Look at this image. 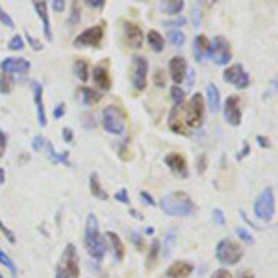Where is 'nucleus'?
Instances as JSON below:
<instances>
[{"label": "nucleus", "mask_w": 278, "mask_h": 278, "mask_svg": "<svg viewBox=\"0 0 278 278\" xmlns=\"http://www.w3.org/2000/svg\"><path fill=\"white\" fill-rule=\"evenodd\" d=\"M83 245H85V249H88L89 256L93 260H100L104 258V254H106V238L100 234V228H98V221L97 217L93 213L88 215V219H85V232H83Z\"/></svg>", "instance_id": "obj_2"}, {"label": "nucleus", "mask_w": 278, "mask_h": 278, "mask_svg": "<svg viewBox=\"0 0 278 278\" xmlns=\"http://www.w3.org/2000/svg\"><path fill=\"white\" fill-rule=\"evenodd\" d=\"M78 276H80L78 252H76V247L73 243H69L58 262L56 278H78Z\"/></svg>", "instance_id": "obj_4"}, {"label": "nucleus", "mask_w": 278, "mask_h": 278, "mask_svg": "<svg viewBox=\"0 0 278 278\" xmlns=\"http://www.w3.org/2000/svg\"><path fill=\"white\" fill-rule=\"evenodd\" d=\"M25 37H26V41H28L30 47H32V49H34V50H37V52H39V50H43V43H41V41L35 39V37H34V35H32V34H28V32H26Z\"/></svg>", "instance_id": "obj_40"}, {"label": "nucleus", "mask_w": 278, "mask_h": 278, "mask_svg": "<svg viewBox=\"0 0 278 278\" xmlns=\"http://www.w3.org/2000/svg\"><path fill=\"white\" fill-rule=\"evenodd\" d=\"M193 264L191 262H185V260H178L171 267L167 269V276L169 278H187L193 273Z\"/></svg>", "instance_id": "obj_20"}, {"label": "nucleus", "mask_w": 278, "mask_h": 278, "mask_svg": "<svg viewBox=\"0 0 278 278\" xmlns=\"http://www.w3.org/2000/svg\"><path fill=\"white\" fill-rule=\"evenodd\" d=\"M34 10L37 11L41 23H43L45 37H47L49 41H52L54 35H52V26H50V19H49V4L43 2V0H37V2H34Z\"/></svg>", "instance_id": "obj_17"}, {"label": "nucleus", "mask_w": 278, "mask_h": 278, "mask_svg": "<svg viewBox=\"0 0 278 278\" xmlns=\"http://www.w3.org/2000/svg\"><path fill=\"white\" fill-rule=\"evenodd\" d=\"M139 197L143 199V202H145V204H148V206H154V204H156V200L152 199V197L148 195L146 191H141V193H139Z\"/></svg>", "instance_id": "obj_54"}, {"label": "nucleus", "mask_w": 278, "mask_h": 278, "mask_svg": "<svg viewBox=\"0 0 278 278\" xmlns=\"http://www.w3.org/2000/svg\"><path fill=\"white\" fill-rule=\"evenodd\" d=\"M236 236H238V238L241 239V241H243L245 245H254L252 234H250V232H249L247 228H241V226H239V228H236Z\"/></svg>", "instance_id": "obj_36"}, {"label": "nucleus", "mask_w": 278, "mask_h": 278, "mask_svg": "<svg viewBox=\"0 0 278 278\" xmlns=\"http://www.w3.org/2000/svg\"><path fill=\"white\" fill-rule=\"evenodd\" d=\"M132 85L136 91H143L148 82V61L145 56H134L132 58Z\"/></svg>", "instance_id": "obj_9"}, {"label": "nucleus", "mask_w": 278, "mask_h": 278, "mask_svg": "<svg viewBox=\"0 0 278 278\" xmlns=\"http://www.w3.org/2000/svg\"><path fill=\"white\" fill-rule=\"evenodd\" d=\"M165 165L169 167L175 175L182 176V178H187V175H189V171H187V161H185V158L182 156V154H178V152L167 154Z\"/></svg>", "instance_id": "obj_16"}, {"label": "nucleus", "mask_w": 278, "mask_h": 278, "mask_svg": "<svg viewBox=\"0 0 278 278\" xmlns=\"http://www.w3.org/2000/svg\"><path fill=\"white\" fill-rule=\"evenodd\" d=\"M225 119L232 126H239L241 124V108H239V97L232 95L226 98L225 102Z\"/></svg>", "instance_id": "obj_14"}, {"label": "nucleus", "mask_w": 278, "mask_h": 278, "mask_svg": "<svg viewBox=\"0 0 278 278\" xmlns=\"http://www.w3.org/2000/svg\"><path fill=\"white\" fill-rule=\"evenodd\" d=\"M249 154H250V143H249V141H243V151H239V152H238V156H236V160L241 161V160H245V158L249 156Z\"/></svg>", "instance_id": "obj_43"}, {"label": "nucleus", "mask_w": 278, "mask_h": 278, "mask_svg": "<svg viewBox=\"0 0 278 278\" xmlns=\"http://www.w3.org/2000/svg\"><path fill=\"white\" fill-rule=\"evenodd\" d=\"M208 58L213 59V63H217V65H228L230 59H232V49H230L228 39L223 37V35L213 37V41H210Z\"/></svg>", "instance_id": "obj_8"}, {"label": "nucleus", "mask_w": 278, "mask_h": 278, "mask_svg": "<svg viewBox=\"0 0 278 278\" xmlns=\"http://www.w3.org/2000/svg\"><path fill=\"white\" fill-rule=\"evenodd\" d=\"M0 232H2V234L6 236V239H8V241H10L11 245H13L15 241H17V238H15V234H13V232H11L10 228H8V226L4 225V221H2V219H0Z\"/></svg>", "instance_id": "obj_38"}, {"label": "nucleus", "mask_w": 278, "mask_h": 278, "mask_svg": "<svg viewBox=\"0 0 278 278\" xmlns=\"http://www.w3.org/2000/svg\"><path fill=\"white\" fill-rule=\"evenodd\" d=\"M204 104L208 106V110H210L211 113H217L221 110V93L219 89H217V85H215L213 82H210L208 85H206V100Z\"/></svg>", "instance_id": "obj_19"}, {"label": "nucleus", "mask_w": 278, "mask_h": 278, "mask_svg": "<svg viewBox=\"0 0 278 278\" xmlns=\"http://www.w3.org/2000/svg\"><path fill=\"white\" fill-rule=\"evenodd\" d=\"M61 136H63V141L65 143H73V130H71V128H63V130H61Z\"/></svg>", "instance_id": "obj_53"}, {"label": "nucleus", "mask_w": 278, "mask_h": 278, "mask_svg": "<svg viewBox=\"0 0 278 278\" xmlns=\"http://www.w3.org/2000/svg\"><path fill=\"white\" fill-rule=\"evenodd\" d=\"M206 163H208V158L202 154V156L199 158V175H202V173L206 171Z\"/></svg>", "instance_id": "obj_56"}, {"label": "nucleus", "mask_w": 278, "mask_h": 278, "mask_svg": "<svg viewBox=\"0 0 278 278\" xmlns=\"http://www.w3.org/2000/svg\"><path fill=\"white\" fill-rule=\"evenodd\" d=\"M80 20V8L78 4H73V11H71V19H69V25H76Z\"/></svg>", "instance_id": "obj_45"}, {"label": "nucleus", "mask_w": 278, "mask_h": 278, "mask_svg": "<svg viewBox=\"0 0 278 278\" xmlns=\"http://www.w3.org/2000/svg\"><path fill=\"white\" fill-rule=\"evenodd\" d=\"M80 100H82L83 106H91V104H97L100 98H102V93L100 91H93L89 88H80L78 89Z\"/></svg>", "instance_id": "obj_27"}, {"label": "nucleus", "mask_w": 278, "mask_h": 278, "mask_svg": "<svg viewBox=\"0 0 278 278\" xmlns=\"http://www.w3.org/2000/svg\"><path fill=\"white\" fill-rule=\"evenodd\" d=\"M210 278H234V276H232V273H230L228 269H217L215 273H211Z\"/></svg>", "instance_id": "obj_46"}, {"label": "nucleus", "mask_w": 278, "mask_h": 278, "mask_svg": "<svg viewBox=\"0 0 278 278\" xmlns=\"http://www.w3.org/2000/svg\"><path fill=\"white\" fill-rule=\"evenodd\" d=\"M167 41H169L175 49H180V47H184V43H185V34L182 30L173 28L167 32Z\"/></svg>", "instance_id": "obj_30"}, {"label": "nucleus", "mask_w": 278, "mask_h": 278, "mask_svg": "<svg viewBox=\"0 0 278 278\" xmlns=\"http://www.w3.org/2000/svg\"><path fill=\"white\" fill-rule=\"evenodd\" d=\"M223 80L230 85H234L236 89H245L250 85V76L249 73L245 71L243 65H230V67L225 69V73H223Z\"/></svg>", "instance_id": "obj_11"}, {"label": "nucleus", "mask_w": 278, "mask_h": 278, "mask_svg": "<svg viewBox=\"0 0 278 278\" xmlns=\"http://www.w3.org/2000/svg\"><path fill=\"white\" fill-rule=\"evenodd\" d=\"M130 236H132V241H134V243H136V245H137V247H139V249H141V247H143V241H141V236H139V234H137V236H136V232H132V234H130Z\"/></svg>", "instance_id": "obj_58"}, {"label": "nucleus", "mask_w": 278, "mask_h": 278, "mask_svg": "<svg viewBox=\"0 0 278 278\" xmlns=\"http://www.w3.org/2000/svg\"><path fill=\"white\" fill-rule=\"evenodd\" d=\"M160 10L163 11V13L178 15V13H182V10H184V2H182V0H171V2H161V4H160Z\"/></svg>", "instance_id": "obj_31"}, {"label": "nucleus", "mask_w": 278, "mask_h": 278, "mask_svg": "<svg viewBox=\"0 0 278 278\" xmlns=\"http://www.w3.org/2000/svg\"><path fill=\"white\" fill-rule=\"evenodd\" d=\"M65 112H67L65 104H58V106L54 108V119H61L65 115Z\"/></svg>", "instance_id": "obj_50"}, {"label": "nucleus", "mask_w": 278, "mask_h": 278, "mask_svg": "<svg viewBox=\"0 0 278 278\" xmlns=\"http://www.w3.org/2000/svg\"><path fill=\"white\" fill-rule=\"evenodd\" d=\"M0 71L6 74H26L30 71V61L26 58H4L0 61Z\"/></svg>", "instance_id": "obj_12"}, {"label": "nucleus", "mask_w": 278, "mask_h": 278, "mask_svg": "<svg viewBox=\"0 0 278 278\" xmlns=\"http://www.w3.org/2000/svg\"><path fill=\"white\" fill-rule=\"evenodd\" d=\"M191 15H193V19H191V23H193L195 26H200V8L193 6V8H191Z\"/></svg>", "instance_id": "obj_49"}, {"label": "nucleus", "mask_w": 278, "mask_h": 278, "mask_svg": "<svg viewBox=\"0 0 278 278\" xmlns=\"http://www.w3.org/2000/svg\"><path fill=\"white\" fill-rule=\"evenodd\" d=\"M211 217H213V221L217 223V226H225L226 225L225 215H223V211H221L219 208H215V210L211 211Z\"/></svg>", "instance_id": "obj_41"}, {"label": "nucleus", "mask_w": 278, "mask_h": 278, "mask_svg": "<svg viewBox=\"0 0 278 278\" xmlns=\"http://www.w3.org/2000/svg\"><path fill=\"white\" fill-rule=\"evenodd\" d=\"M204 97L200 93L191 95L189 102L185 106V115H184V124L185 128H200L204 122Z\"/></svg>", "instance_id": "obj_6"}, {"label": "nucleus", "mask_w": 278, "mask_h": 278, "mask_svg": "<svg viewBox=\"0 0 278 278\" xmlns=\"http://www.w3.org/2000/svg\"><path fill=\"white\" fill-rule=\"evenodd\" d=\"M115 200H119V202H122V204H130V197H128V191L122 187V189H119L117 193H115Z\"/></svg>", "instance_id": "obj_42"}, {"label": "nucleus", "mask_w": 278, "mask_h": 278, "mask_svg": "<svg viewBox=\"0 0 278 278\" xmlns=\"http://www.w3.org/2000/svg\"><path fill=\"white\" fill-rule=\"evenodd\" d=\"M89 189H91V195L98 200H108V193L102 189V185H100V178H98L97 173H91L89 176Z\"/></svg>", "instance_id": "obj_26"}, {"label": "nucleus", "mask_w": 278, "mask_h": 278, "mask_svg": "<svg viewBox=\"0 0 278 278\" xmlns=\"http://www.w3.org/2000/svg\"><path fill=\"white\" fill-rule=\"evenodd\" d=\"M184 25H185L184 17H178L175 20H163V26H184Z\"/></svg>", "instance_id": "obj_51"}, {"label": "nucleus", "mask_w": 278, "mask_h": 278, "mask_svg": "<svg viewBox=\"0 0 278 278\" xmlns=\"http://www.w3.org/2000/svg\"><path fill=\"white\" fill-rule=\"evenodd\" d=\"M160 208L163 213L171 217H191L197 211L195 202L185 191H173L169 195L161 197Z\"/></svg>", "instance_id": "obj_1"}, {"label": "nucleus", "mask_w": 278, "mask_h": 278, "mask_svg": "<svg viewBox=\"0 0 278 278\" xmlns=\"http://www.w3.org/2000/svg\"><path fill=\"white\" fill-rule=\"evenodd\" d=\"M6 146H8V134L4 130H0V158L6 154Z\"/></svg>", "instance_id": "obj_44"}, {"label": "nucleus", "mask_w": 278, "mask_h": 278, "mask_svg": "<svg viewBox=\"0 0 278 278\" xmlns=\"http://www.w3.org/2000/svg\"><path fill=\"white\" fill-rule=\"evenodd\" d=\"M146 41H148V45H151V49L154 50V52H161L163 47H165V37H163L158 30H151V32L146 34Z\"/></svg>", "instance_id": "obj_28"}, {"label": "nucleus", "mask_w": 278, "mask_h": 278, "mask_svg": "<svg viewBox=\"0 0 278 278\" xmlns=\"http://www.w3.org/2000/svg\"><path fill=\"white\" fill-rule=\"evenodd\" d=\"M208 52H210V39L204 34L197 35L193 39V56L197 58V61L202 63L204 58H208Z\"/></svg>", "instance_id": "obj_22"}, {"label": "nucleus", "mask_w": 278, "mask_h": 278, "mask_svg": "<svg viewBox=\"0 0 278 278\" xmlns=\"http://www.w3.org/2000/svg\"><path fill=\"white\" fill-rule=\"evenodd\" d=\"M163 239H165V250H163V254H165V256H169V250H171V245L175 243V232H171V234H167Z\"/></svg>", "instance_id": "obj_48"}, {"label": "nucleus", "mask_w": 278, "mask_h": 278, "mask_svg": "<svg viewBox=\"0 0 278 278\" xmlns=\"http://www.w3.org/2000/svg\"><path fill=\"white\" fill-rule=\"evenodd\" d=\"M254 215L262 219L264 223H271L274 217V189L267 185L258 199L254 200Z\"/></svg>", "instance_id": "obj_7"}, {"label": "nucleus", "mask_w": 278, "mask_h": 278, "mask_svg": "<svg viewBox=\"0 0 278 278\" xmlns=\"http://www.w3.org/2000/svg\"><path fill=\"white\" fill-rule=\"evenodd\" d=\"M45 146H47V152H49V158H50V163L54 165H58V163H63V165H71V161H69V152H56L54 151V145L50 141H45Z\"/></svg>", "instance_id": "obj_24"}, {"label": "nucleus", "mask_w": 278, "mask_h": 278, "mask_svg": "<svg viewBox=\"0 0 278 278\" xmlns=\"http://www.w3.org/2000/svg\"><path fill=\"white\" fill-rule=\"evenodd\" d=\"M8 49H11V50H23L25 49V39H23V35L15 34L10 39V43H8Z\"/></svg>", "instance_id": "obj_37"}, {"label": "nucleus", "mask_w": 278, "mask_h": 278, "mask_svg": "<svg viewBox=\"0 0 278 278\" xmlns=\"http://www.w3.org/2000/svg\"><path fill=\"white\" fill-rule=\"evenodd\" d=\"M13 76L11 74H6L2 73L0 74V91H2V95H10L11 91H13Z\"/></svg>", "instance_id": "obj_32"}, {"label": "nucleus", "mask_w": 278, "mask_h": 278, "mask_svg": "<svg viewBox=\"0 0 278 278\" xmlns=\"http://www.w3.org/2000/svg\"><path fill=\"white\" fill-rule=\"evenodd\" d=\"M215 258L223 265H236L243 258V249L234 239H221L215 247Z\"/></svg>", "instance_id": "obj_5"}, {"label": "nucleus", "mask_w": 278, "mask_h": 278, "mask_svg": "<svg viewBox=\"0 0 278 278\" xmlns=\"http://www.w3.org/2000/svg\"><path fill=\"white\" fill-rule=\"evenodd\" d=\"M88 6L89 8H104V0H88Z\"/></svg>", "instance_id": "obj_57"}, {"label": "nucleus", "mask_w": 278, "mask_h": 278, "mask_svg": "<svg viewBox=\"0 0 278 278\" xmlns=\"http://www.w3.org/2000/svg\"><path fill=\"white\" fill-rule=\"evenodd\" d=\"M4 182H6V173H4V169L0 167V185L4 184Z\"/></svg>", "instance_id": "obj_61"}, {"label": "nucleus", "mask_w": 278, "mask_h": 278, "mask_svg": "<svg viewBox=\"0 0 278 278\" xmlns=\"http://www.w3.org/2000/svg\"><path fill=\"white\" fill-rule=\"evenodd\" d=\"M158 254H160V241H158V239H152L151 254H148V260H146V267H152V265H156Z\"/></svg>", "instance_id": "obj_34"}, {"label": "nucleus", "mask_w": 278, "mask_h": 278, "mask_svg": "<svg viewBox=\"0 0 278 278\" xmlns=\"http://www.w3.org/2000/svg\"><path fill=\"white\" fill-rule=\"evenodd\" d=\"M45 141H47V139H45L43 136H35L34 141H32V148H34V151H41L45 146Z\"/></svg>", "instance_id": "obj_47"}, {"label": "nucleus", "mask_w": 278, "mask_h": 278, "mask_svg": "<svg viewBox=\"0 0 278 278\" xmlns=\"http://www.w3.org/2000/svg\"><path fill=\"white\" fill-rule=\"evenodd\" d=\"M239 278H254V273L250 269H245V271H239Z\"/></svg>", "instance_id": "obj_59"}, {"label": "nucleus", "mask_w": 278, "mask_h": 278, "mask_svg": "<svg viewBox=\"0 0 278 278\" xmlns=\"http://www.w3.org/2000/svg\"><path fill=\"white\" fill-rule=\"evenodd\" d=\"M52 10L54 11H63L65 10V2H63V0H52Z\"/></svg>", "instance_id": "obj_55"}, {"label": "nucleus", "mask_w": 278, "mask_h": 278, "mask_svg": "<svg viewBox=\"0 0 278 278\" xmlns=\"http://www.w3.org/2000/svg\"><path fill=\"white\" fill-rule=\"evenodd\" d=\"M169 74H171L175 85L182 83L185 80V74H187V61L182 56H173L171 61H169Z\"/></svg>", "instance_id": "obj_15"}, {"label": "nucleus", "mask_w": 278, "mask_h": 278, "mask_svg": "<svg viewBox=\"0 0 278 278\" xmlns=\"http://www.w3.org/2000/svg\"><path fill=\"white\" fill-rule=\"evenodd\" d=\"M104 39V26L102 25H97V26H91V28H85L80 35L74 37V47H93V49H98L100 43Z\"/></svg>", "instance_id": "obj_10"}, {"label": "nucleus", "mask_w": 278, "mask_h": 278, "mask_svg": "<svg viewBox=\"0 0 278 278\" xmlns=\"http://www.w3.org/2000/svg\"><path fill=\"white\" fill-rule=\"evenodd\" d=\"M169 128H171L173 132H176V134L189 136V130L185 128L184 119H182V112H180V108H178V106H173L171 113H169Z\"/></svg>", "instance_id": "obj_23"}, {"label": "nucleus", "mask_w": 278, "mask_h": 278, "mask_svg": "<svg viewBox=\"0 0 278 278\" xmlns=\"http://www.w3.org/2000/svg\"><path fill=\"white\" fill-rule=\"evenodd\" d=\"M154 82H156V85H160V88H163V85H165V78H163V71H161V69H158V71H156Z\"/></svg>", "instance_id": "obj_52"}, {"label": "nucleus", "mask_w": 278, "mask_h": 278, "mask_svg": "<svg viewBox=\"0 0 278 278\" xmlns=\"http://www.w3.org/2000/svg\"><path fill=\"white\" fill-rule=\"evenodd\" d=\"M0 278H4V276H2V273H0Z\"/></svg>", "instance_id": "obj_62"}, {"label": "nucleus", "mask_w": 278, "mask_h": 278, "mask_svg": "<svg viewBox=\"0 0 278 278\" xmlns=\"http://www.w3.org/2000/svg\"><path fill=\"white\" fill-rule=\"evenodd\" d=\"M93 82L100 91H108L112 88V78H110V73H108V69L104 65L93 67Z\"/></svg>", "instance_id": "obj_21"}, {"label": "nucleus", "mask_w": 278, "mask_h": 278, "mask_svg": "<svg viewBox=\"0 0 278 278\" xmlns=\"http://www.w3.org/2000/svg\"><path fill=\"white\" fill-rule=\"evenodd\" d=\"M74 74H76V78H80V82H88V80L91 78L89 65L85 59H76V61H74Z\"/></svg>", "instance_id": "obj_29"}, {"label": "nucleus", "mask_w": 278, "mask_h": 278, "mask_svg": "<svg viewBox=\"0 0 278 278\" xmlns=\"http://www.w3.org/2000/svg\"><path fill=\"white\" fill-rule=\"evenodd\" d=\"M171 98H173V102H175V106L182 108V104H184V98H185V91L182 88H178V85H173V88H171Z\"/></svg>", "instance_id": "obj_35"}, {"label": "nucleus", "mask_w": 278, "mask_h": 278, "mask_svg": "<svg viewBox=\"0 0 278 278\" xmlns=\"http://www.w3.org/2000/svg\"><path fill=\"white\" fill-rule=\"evenodd\" d=\"M0 23H2L4 26H8V28H15L13 19H11L10 15H8L4 10H2V6H0Z\"/></svg>", "instance_id": "obj_39"}, {"label": "nucleus", "mask_w": 278, "mask_h": 278, "mask_svg": "<svg viewBox=\"0 0 278 278\" xmlns=\"http://www.w3.org/2000/svg\"><path fill=\"white\" fill-rule=\"evenodd\" d=\"M256 139H258V143H260V145H262V146H264V148H269V146H271V143H269L264 136H258V137H256Z\"/></svg>", "instance_id": "obj_60"}, {"label": "nucleus", "mask_w": 278, "mask_h": 278, "mask_svg": "<svg viewBox=\"0 0 278 278\" xmlns=\"http://www.w3.org/2000/svg\"><path fill=\"white\" fill-rule=\"evenodd\" d=\"M104 238H106L108 241H110V245H112L113 254H115V260L121 262V260L124 258V247H122V239L119 238V234H115V232H108Z\"/></svg>", "instance_id": "obj_25"}, {"label": "nucleus", "mask_w": 278, "mask_h": 278, "mask_svg": "<svg viewBox=\"0 0 278 278\" xmlns=\"http://www.w3.org/2000/svg\"><path fill=\"white\" fill-rule=\"evenodd\" d=\"M32 89H34V100H35V108H37L39 126H47V113H45V104H43V85L39 82H32Z\"/></svg>", "instance_id": "obj_18"}, {"label": "nucleus", "mask_w": 278, "mask_h": 278, "mask_svg": "<svg viewBox=\"0 0 278 278\" xmlns=\"http://www.w3.org/2000/svg\"><path fill=\"white\" fill-rule=\"evenodd\" d=\"M124 41H126V45L130 49H141L143 41H145L141 26L126 20V23H124Z\"/></svg>", "instance_id": "obj_13"}, {"label": "nucleus", "mask_w": 278, "mask_h": 278, "mask_svg": "<svg viewBox=\"0 0 278 278\" xmlns=\"http://www.w3.org/2000/svg\"><path fill=\"white\" fill-rule=\"evenodd\" d=\"M0 264H2L6 269H8V271H10V273H11V276H13V278H17V267H15L13 260H11L10 256H8V254H6L2 249H0Z\"/></svg>", "instance_id": "obj_33"}, {"label": "nucleus", "mask_w": 278, "mask_h": 278, "mask_svg": "<svg viewBox=\"0 0 278 278\" xmlns=\"http://www.w3.org/2000/svg\"><path fill=\"white\" fill-rule=\"evenodd\" d=\"M100 124L106 132L113 134V136H122L126 130V115L119 106L110 104L100 113Z\"/></svg>", "instance_id": "obj_3"}]
</instances>
